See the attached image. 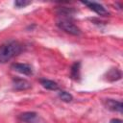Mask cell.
<instances>
[{
  "label": "cell",
  "mask_w": 123,
  "mask_h": 123,
  "mask_svg": "<svg viewBox=\"0 0 123 123\" xmlns=\"http://www.w3.org/2000/svg\"><path fill=\"white\" fill-rule=\"evenodd\" d=\"M22 45L16 40H9L0 45V62L5 63L22 52Z\"/></svg>",
  "instance_id": "obj_1"
},
{
  "label": "cell",
  "mask_w": 123,
  "mask_h": 123,
  "mask_svg": "<svg viewBox=\"0 0 123 123\" xmlns=\"http://www.w3.org/2000/svg\"><path fill=\"white\" fill-rule=\"evenodd\" d=\"M58 26L60 29H62V31L66 32L67 34L73 35V36H79L81 34V30L72 22L66 20V19H62L60 20L58 22Z\"/></svg>",
  "instance_id": "obj_2"
},
{
  "label": "cell",
  "mask_w": 123,
  "mask_h": 123,
  "mask_svg": "<svg viewBox=\"0 0 123 123\" xmlns=\"http://www.w3.org/2000/svg\"><path fill=\"white\" fill-rule=\"evenodd\" d=\"M84 5L87 6L91 11L95 12L97 14H99L100 16H108L110 15V12L105 9V7L99 3L96 2H88V1H83L82 2Z\"/></svg>",
  "instance_id": "obj_3"
},
{
  "label": "cell",
  "mask_w": 123,
  "mask_h": 123,
  "mask_svg": "<svg viewBox=\"0 0 123 123\" xmlns=\"http://www.w3.org/2000/svg\"><path fill=\"white\" fill-rule=\"evenodd\" d=\"M14 71L26 75V76H30L33 74V68L30 64L28 63H19V62H14L12 64L11 66Z\"/></svg>",
  "instance_id": "obj_4"
},
{
  "label": "cell",
  "mask_w": 123,
  "mask_h": 123,
  "mask_svg": "<svg viewBox=\"0 0 123 123\" xmlns=\"http://www.w3.org/2000/svg\"><path fill=\"white\" fill-rule=\"evenodd\" d=\"M18 119L24 123H37L38 120V115L35 111H25L18 115Z\"/></svg>",
  "instance_id": "obj_5"
},
{
  "label": "cell",
  "mask_w": 123,
  "mask_h": 123,
  "mask_svg": "<svg viewBox=\"0 0 123 123\" xmlns=\"http://www.w3.org/2000/svg\"><path fill=\"white\" fill-rule=\"evenodd\" d=\"M106 108L110 111H118V112H122V109H123V105L121 101H117L114 99H107L104 102Z\"/></svg>",
  "instance_id": "obj_6"
},
{
  "label": "cell",
  "mask_w": 123,
  "mask_h": 123,
  "mask_svg": "<svg viewBox=\"0 0 123 123\" xmlns=\"http://www.w3.org/2000/svg\"><path fill=\"white\" fill-rule=\"evenodd\" d=\"M12 86L15 90H26L31 87V84L22 78H13L12 79Z\"/></svg>",
  "instance_id": "obj_7"
},
{
  "label": "cell",
  "mask_w": 123,
  "mask_h": 123,
  "mask_svg": "<svg viewBox=\"0 0 123 123\" xmlns=\"http://www.w3.org/2000/svg\"><path fill=\"white\" fill-rule=\"evenodd\" d=\"M121 71L118 68H111L106 73V79L110 82H114L121 79Z\"/></svg>",
  "instance_id": "obj_8"
},
{
  "label": "cell",
  "mask_w": 123,
  "mask_h": 123,
  "mask_svg": "<svg viewBox=\"0 0 123 123\" xmlns=\"http://www.w3.org/2000/svg\"><path fill=\"white\" fill-rule=\"evenodd\" d=\"M40 82V85L46 88V89H49V90H58L59 89V85L52 81V80H49V79H40L39 80Z\"/></svg>",
  "instance_id": "obj_9"
},
{
  "label": "cell",
  "mask_w": 123,
  "mask_h": 123,
  "mask_svg": "<svg viewBox=\"0 0 123 123\" xmlns=\"http://www.w3.org/2000/svg\"><path fill=\"white\" fill-rule=\"evenodd\" d=\"M80 69H81V62H76L72 64L71 69H70V75L71 78L74 80H79L80 78Z\"/></svg>",
  "instance_id": "obj_10"
},
{
  "label": "cell",
  "mask_w": 123,
  "mask_h": 123,
  "mask_svg": "<svg viewBox=\"0 0 123 123\" xmlns=\"http://www.w3.org/2000/svg\"><path fill=\"white\" fill-rule=\"evenodd\" d=\"M59 97L63 102H71L73 100V96L70 93H68L67 91H64V90L59 91Z\"/></svg>",
  "instance_id": "obj_11"
},
{
  "label": "cell",
  "mask_w": 123,
  "mask_h": 123,
  "mask_svg": "<svg viewBox=\"0 0 123 123\" xmlns=\"http://www.w3.org/2000/svg\"><path fill=\"white\" fill-rule=\"evenodd\" d=\"M29 4H31V2L30 1H26V0H16L14 2V5L17 8H24V7L28 6Z\"/></svg>",
  "instance_id": "obj_12"
},
{
  "label": "cell",
  "mask_w": 123,
  "mask_h": 123,
  "mask_svg": "<svg viewBox=\"0 0 123 123\" xmlns=\"http://www.w3.org/2000/svg\"><path fill=\"white\" fill-rule=\"evenodd\" d=\"M110 123H123L121 119H118V118H113L110 121Z\"/></svg>",
  "instance_id": "obj_13"
}]
</instances>
